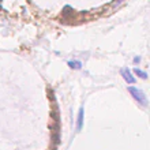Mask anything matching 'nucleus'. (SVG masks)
I'll use <instances>...</instances> for the list:
<instances>
[{"label":"nucleus","mask_w":150,"mask_h":150,"mask_svg":"<svg viewBox=\"0 0 150 150\" xmlns=\"http://www.w3.org/2000/svg\"><path fill=\"white\" fill-rule=\"evenodd\" d=\"M128 91L132 94V97H134V98L137 100L139 104H142V105H147L146 96L143 94L142 90H139V89H137V87H134V86H130V87H128Z\"/></svg>","instance_id":"obj_1"},{"label":"nucleus","mask_w":150,"mask_h":150,"mask_svg":"<svg viewBox=\"0 0 150 150\" xmlns=\"http://www.w3.org/2000/svg\"><path fill=\"white\" fill-rule=\"evenodd\" d=\"M122 75L124 76V79H126L128 83H134L135 82V78L132 76V74H131L127 68H126V70H122Z\"/></svg>","instance_id":"obj_2"},{"label":"nucleus","mask_w":150,"mask_h":150,"mask_svg":"<svg viewBox=\"0 0 150 150\" xmlns=\"http://www.w3.org/2000/svg\"><path fill=\"white\" fill-rule=\"evenodd\" d=\"M82 126H83V108L79 109V113H78V124H76V130L81 131L82 130Z\"/></svg>","instance_id":"obj_3"},{"label":"nucleus","mask_w":150,"mask_h":150,"mask_svg":"<svg viewBox=\"0 0 150 150\" xmlns=\"http://www.w3.org/2000/svg\"><path fill=\"white\" fill-rule=\"evenodd\" d=\"M68 66L71 68H76V70H78V68L82 67V63H81V62H68Z\"/></svg>","instance_id":"obj_4"},{"label":"nucleus","mask_w":150,"mask_h":150,"mask_svg":"<svg viewBox=\"0 0 150 150\" xmlns=\"http://www.w3.org/2000/svg\"><path fill=\"white\" fill-rule=\"evenodd\" d=\"M134 72H135V74H137V75H138V76H141V78H143V79H146V78H147V74H146V72L141 71L139 68H135V70H134Z\"/></svg>","instance_id":"obj_5"},{"label":"nucleus","mask_w":150,"mask_h":150,"mask_svg":"<svg viewBox=\"0 0 150 150\" xmlns=\"http://www.w3.org/2000/svg\"><path fill=\"white\" fill-rule=\"evenodd\" d=\"M141 62V57H135L134 59V63H139Z\"/></svg>","instance_id":"obj_6"}]
</instances>
